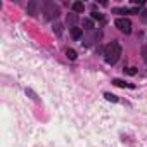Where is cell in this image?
Listing matches in <instances>:
<instances>
[{
	"instance_id": "1",
	"label": "cell",
	"mask_w": 147,
	"mask_h": 147,
	"mask_svg": "<svg viewBox=\"0 0 147 147\" xmlns=\"http://www.w3.org/2000/svg\"><path fill=\"white\" fill-rule=\"evenodd\" d=\"M119 55H121V45L118 42H111V43L106 45V49H104V59H106L107 64L118 62Z\"/></svg>"
},
{
	"instance_id": "2",
	"label": "cell",
	"mask_w": 147,
	"mask_h": 147,
	"mask_svg": "<svg viewBox=\"0 0 147 147\" xmlns=\"http://www.w3.org/2000/svg\"><path fill=\"white\" fill-rule=\"evenodd\" d=\"M116 28L119 30V31H123V33H130L131 31V23H130V19H125V18H119V19H116Z\"/></svg>"
},
{
	"instance_id": "3",
	"label": "cell",
	"mask_w": 147,
	"mask_h": 147,
	"mask_svg": "<svg viewBox=\"0 0 147 147\" xmlns=\"http://www.w3.org/2000/svg\"><path fill=\"white\" fill-rule=\"evenodd\" d=\"M45 18L47 19H57L59 18V7H55L54 4H47V7H45Z\"/></svg>"
},
{
	"instance_id": "4",
	"label": "cell",
	"mask_w": 147,
	"mask_h": 147,
	"mask_svg": "<svg viewBox=\"0 0 147 147\" xmlns=\"http://www.w3.org/2000/svg\"><path fill=\"white\" fill-rule=\"evenodd\" d=\"M73 11H75V12H83L85 11L83 2H75V4H73Z\"/></svg>"
},
{
	"instance_id": "5",
	"label": "cell",
	"mask_w": 147,
	"mask_h": 147,
	"mask_svg": "<svg viewBox=\"0 0 147 147\" xmlns=\"http://www.w3.org/2000/svg\"><path fill=\"white\" fill-rule=\"evenodd\" d=\"M71 36H73V38H80V36H82V30L73 26V28H71Z\"/></svg>"
},
{
	"instance_id": "6",
	"label": "cell",
	"mask_w": 147,
	"mask_h": 147,
	"mask_svg": "<svg viewBox=\"0 0 147 147\" xmlns=\"http://www.w3.org/2000/svg\"><path fill=\"white\" fill-rule=\"evenodd\" d=\"M66 55H67V59H71V61L76 59V52L73 50V49H67V50H66Z\"/></svg>"
},
{
	"instance_id": "7",
	"label": "cell",
	"mask_w": 147,
	"mask_h": 147,
	"mask_svg": "<svg viewBox=\"0 0 147 147\" xmlns=\"http://www.w3.org/2000/svg\"><path fill=\"white\" fill-rule=\"evenodd\" d=\"M78 21V16L76 14H71V16H67V24H75Z\"/></svg>"
},
{
	"instance_id": "8",
	"label": "cell",
	"mask_w": 147,
	"mask_h": 147,
	"mask_svg": "<svg viewBox=\"0 0 147 147\" xmlns=\"http://www.w3.org/2000/svg\"><path fill=\"white\" fill-rule=\"evenodd\" d=\"M113 83H114L116 87H131V85H128V83H125L123 80H118V78H116V80H113Z\"/></svg>"
},
{
	"instance_id": "9",
	"label": "cell",
	"mask_w": 147,
	"mask_h": 147,
	"mask_svg": "<svg viewBox=\"0 0 147 147\" xmlns=\"http://www.w3.org/2000/svg\"><path fill=\"white\" fill-rule=\"evenodd\" d=\"M83 26H85V30H92V28H94L92 19H85V21H83Z\"/></svg>"
},
{
	"instance_id": "10",
	"label": "cell",
	"mask_w": 147,
	"mask_h": 147,
	"mask_svg": "<svg viewBox=\"0 0 147 147\" xmlns=\"http://www.w3.org/2000/svg\"><path fill=\"white\" fill-rule=\"evenodd\" d=\"M104 97H106L107 100H111V102H118V97L113 95V94H104Z\"/></svg>"
},
{
	"instance_id": "11",
	"label": "cell",
	"mask_w": 147,
	"mask_h": 147,
	"mask_svg": "<svg viewBox=\"0 0 147 147\" xmlns=\"http://www.w3.org/2000/svg\"><path fill=\"white\" fill-rule=\"evenodd\" d=\"M35 9H36V4H35V2H31V4H30V7H28V12H30L31 16H35Z\"/></svg>"
},
{
	"instance_id": "12",
	"label": "cell",
	"mask_w": 147,
	"mask_h": 147,
	"mask_svg": "<svg viewBox=\"0 0 147 147\" xmlns=\"http://www.w3.org/2000/svg\"><path fill=\"white\" fill-rule=\"evenodd\" d=\"M54 31H55V35H61V31H62V26H61V24H54Z\"/></svg>"
},
{
	"instance_id": "13",
	"label": "cell",
	"mask_w": 147,
	"mask_h": 147,
	"mask_svg": "<svg viewBox=\"0 0 147 147\" xmlns=\"http://www.w3.org/2000/svg\"><path fill=\"white\" fill-rule=\"evenodd\" d=\"M92 19H97V21H102V14H99V12H94V14H92Z\"/></svg>"
},
{
	"instance_id": "14",
	"label": "cell",
	"mask_w": 147,
	"mask_h": 147,
	"mask_svg": "<svg viewBox=\"0 0 147 147\" xmlns=\"http://www.w3.org/2000/svg\"><path fill=\"white\" fill-rule=\"evenodd\" d=\"M126 73H128V75H135L137 71H135V67H128V71H126Z\"/></svg>"
}]
</instances>
